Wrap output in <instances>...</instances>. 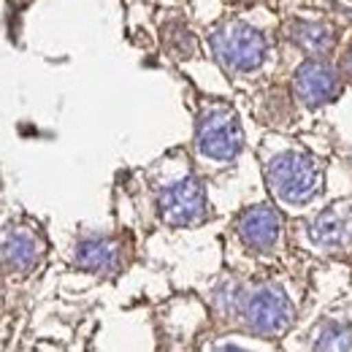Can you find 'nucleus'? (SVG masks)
I'll return each mask as SVG.
<instances>
[{"label":"nucleus","instance_id":"1","mask_svg":"<svg viewBox=\"0 0 352 352\" xmlns=\"http://www.w3.org/2000/svg\"><path fill=\"white\" fill-rule=\"evenodd\" d=\"M265 182L268 190L287 206H304L309 204L322 184V168L320 163L298 149H285L274 155L265 166Z\"/></svg>","mask_w":352,"mask_h":352},{"label":"nucleus","instance_id":"2","mask_svg":"<svg viewBox=\"0 0 352 352\" xmlns=\"http://www.w3.org/2000/svg\"><path fill=\"white\" fill-rule=\"evenodd\" d=\"M209 41H212V52L220 60V65L225 71H233V74H252V71H258L263 65L265 52H268L263 33L255 30L252 25L241 22V19H225V22H220L212 30Z\"/></svg>","mask_w":352,"mask_h":352},{"label":"nucleus","instance_id":"3","mask_svg":"<svg viewBox=\"0 0 352 352\" xmlns=\"http://www.w3.org/2000/svg\"><path fill=\"white\" fill-rule=\"evenodd\" d=\"M195 146L206 160H214V163L236 160L244 146V133L239 125V117L225 106H214L204 111L198 120V131H195Z\"/></svg>","mask_w":352,"mask_h":352},{"label":"nucleus","instance_id":"4","mask_svg":"<svg viewBox=\"0 0 352 352\" xmlns=\"http://www.w3.org/2000/svg\"><path fill=\"white\" fill-rule=\"evenodd\" d=\"M293 317H296V309L290 304V298L285 296V290L274 285L258 287L241 304L244 328L258 336H268V339L287 333V328L293 325Z\"/></svg>","mask_w":352,"mask_h":352},{"label":"nucleus","instance_id":"5","mask_svg":"<svg viewBox=\"0 0 352 352\" xmlns=\"http://www.w3.org/2000/svg\"><path fill=\"white\" fill-rule=\"evenodd\" d=\"M160 220L168 228H192L206 220V190L192 174L179 176L160 187L157 195Z\"/></svg>","mask_w":352,"mask_h":352},{"label":"nucleus","instance_id":"6","mask_svg":"<svg viewBox=\"0 0 352 352\" xmlns=\"http://www.w3.org/2000/svg\"><path fill=\"white\" fill-rule=\"evenodd\" d=\"M293 92H296V98L304 106H311V109L325 106V103L339 98V92H342V74L331 63H325L320 57H311V60L301 63L296 68Z\"/></svg>","mask_w":352,"mask_h":352},{"label":"nucleus","instance_id":"7","mask_svg":"<svg viewBox=\"0 0 352 352\" xmlns=\"http://www.w3.org/2000/svg\"><path fill=\"white\" fill-rule=\"evenodd\" d=\"M44 255V236L36 228L14 225V228H8L3 233V268H6V274L25 276V274L38 268Z\"/></svg>","mask_w":352,"mask_h":352},{"label":"nucleus","instance_id":"8","mask_svg":"<svg viewBox=\"0 0 352 352\" xmlns=\"http://www.w3.org/2000/svg\"><path fill=\"white\" fill-rule=\"evenodd\" d=\"M236 233L241 244L252 252H274L279 239H282V214L274 206H250L239 214L236 220Z\"/></svg>","mask_w":352,"mask_h":352},{"label":"nucleus","instance_id":"9","mask_svg":"<svg viewBox=\"0 0 352 352\" xmlns=\"http://www.w3.org/2000/svg\"><path fill=\"white\" fill-rule=\"evenodd\" d=\"M74 263L76 268L98 274V276H111L125 265V247L120 236H85L76 250H74Z\"/></svg>","mask_w":352,"mask_h":352},{"label":"nucleus","instance_id":"10","mask_svg":"<svg viewBox=\"0 0 352 352\" xmlns=\"http://www.w3.org/2000/svg\"><path fill=\"white\" fill-rule=\"evenodd\" d=\"M309 233H311L314 244H320L325 250H344L352 241L350 214L344 212V206H333V209H328L311 220Z\"/></svg>","mask_w":352,"mask_h":352},{"label":"nucleus","instance_id":"11","mask_svg":"<svg viewBox=\"0 0 352 352\" xmlns=\"http://www.w3.org/2000/svg\"><path fill=\"white\" fill-rule=\"evenodd\" d=\"M290 41L307 52L311 57H325L333 52L336 36L333 28L325 22H307V19H293L290 22Z\"/></svg>","mask_w":352,"mask_h":352},{"label":"nucleus","instance_id":"12","mask_svg":"<svg viewBox=\"0 0 352 352\" xmlns=\"http://www.w3.org/2000/svg\"><path fill=\"white\" fill-rule=\"evenodd\" d=\"M163 44H166L168 54H174V60H192L198 54L195 33L182 22H171L163 28Z\"/></svg>","mask_w":352,"mask_h":352},{"label":"nucleus","instance_id":"13","mask_svg":"<svg viewBox=\"0 0 352 352\" xmlns=\"http://www.w3.org/2000/svg\"><path fill=\"white\" fill-rule=\"evenodd\" d=\"M314 347H320V350H350L352 328L344 325V322H339V320L322 322L317 336H314Z\"/></svg>","mask_w":352,"mask_h":352},{"label":"nucleus","instance_id":"14","mask_svg":"<svg viewBox=\"0 0 352 352\" xmlns=\"http://www.w3.org/2000/svg\"><path fill=\"white\" fill-rule=\"evenodd\" d=\"M342 71H344V76H347V79H352V44H350V49H347V54H344Z\"/></svg>","mask_w":352,"mask_h":352}]
</instances>
